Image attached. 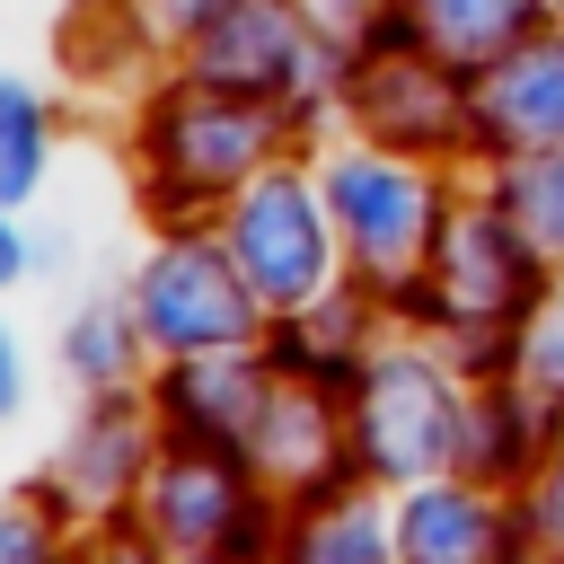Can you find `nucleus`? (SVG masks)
<instances>
[{
    "label": "nucleus",
    "instance_id": "f257e3e1",
    "mask_svg": "<svg viewBox=\"0 0 564 564\" xmlns=\"http://www.w3.org/2000/svg\"><path fill=\"white\" fill-rule=\"evenodd\" d=\"M238 238H247V273H256L264 300H308V291H317L326 256H317V220H308L300 185H264V194L247 203Z\"/></svg>",
    "mask_w": 564,
    "mask_h": 564
},
{
    "label": "nucleus",
    "instance_id": "f03ea898",
    "mask_svg": "<svg viewBox=\"0 0 564 564\" xmlns=\"http://www.w3.org/2000/svg\"><path fill=\"white\" fill-rule=\"evenodd\" d=\"M141 317L159 326V335H176V344H212V335H238V291H229V273L212 264V247H176V256H159L150 264V282H141Z\"/></svg>",
    "mask_w": 564,
    "mask_h": 564
},
{
    "label": "nucleus",
    "instance_id": "7ed1b4c3",
    "mask_svg": "<svg viewBox=\"0 0 564 564\" xmlns=\"http://www.w3.org/2000/svg\"><path fill=\"white\" fill-rule=\"evenodd\" d=\"M449 449V405L423 361H388L370 379V458L379 467H423Z\"/></svg>",
    "mask_w": 564,
    "mask_h": 564
},
{
    "label": "nucleus",
    "instance_id": "20e7f679",
    "mask_svg": "<svg viewBox=\"0 0 564 564\" xmlns=\"http://www.w3.org/2000/svg\"><path fill=\"white\" fill-rule=\"evenodd\" d=\"M335 212H344L352 247L379 256V264H397L405 247H423V185L397 176V167H370V159L335 167Z\"/></svg>",
    "mask_w": 564,
    "mask_h": 564
},
{
    "label": "nucleus",
    "instance_id": "39448f33",
    "mask_svg": "<svg viewBox=\"0 0 564 564\" xmlns=\"http://www.w3.org/2000/svg\"><path fill=\"white\" fill-rule=\"evenodd\" d=\"M405 555L414 564H485L494 555V511L467 494H414L405 502Z\"/></svg>",
    "mask_w": 564,
    "mask_h": 564
},
{
    "label": "nucleus",
    "instance_id": "423d86ee",
    "mask_svg": "<svg viewBox=\"0 0 564 564\" xmlns=\"http://www.w3.org/2000/svg\"><path fill=\"white\" fill-rule=\"evenodd\" d=\"M282 62H291V26H282V9H264V0L229 9V26L203 44V70H212L220 88H256V79H282Z\"/></svg>",
    "mask_w": 564,
    "mask_h": 564
},
{
    "label": "nucleus",
    "instance_id": "0eeeda50",
    "mask_svg": "<svg viewBox=\"0 0 564 564\" xmlns=\"http://www.w3.org/2000/svg\"><path fill=\"white\" fill-rule=\"evenodd\" d=\"M494 115H502L511 132H529V141H564V53L520 62V70L494 88Z\"/></svg>",
    "mask_w": 564,
    "mask_h": 564
},
{
    "label": "nucleus",
    "instance_id": "6e6552de",
    "mask_svg": "<svg viewBox=\"0 0 564 564\" xmlns=\"http://www.w3.org/2000/svg\"><path fill=\"white\" fill-rule=\"evenodd\" d=\"M26 185H35V106H26V88L0 79V203Z\"/></svg>",
    "mask_w": 564,
    "mask_h": 564
},
{
    "label": "nucleus",
    "instance_id": "1a4fd4ad",
    "mask_svg": "<svg viewBox=\"0 0 564 564\" xmlns=\"http://www.w3.org/2000/svg\"><path fill=\"white\" fill-rule=\"evenodd\" d=\"M62 352H70L88 379H115V370H123V308H88V317L62 335Z\"/></svg>",
    "mask_w": 564,
    "mask_h": 564
},
{
    "label": "nucleus",
    "instance_id": "9d476101",
    "mask_svg": "<svg viewBox=\"0 0 564 564\" xmlns=\"http://www.w3.org/2000/svg\"><path fill=\"white\" fill-rule=\"evenodd\" d=\"M300 564H379V529L344 511V520H326V529L300 546Z\"/></svg>",
    "mask_w": 564,
    "mask_h": 564
},
{
    "label": "nucleus",
    "instance_id": "9b49d317",
    "mask_svg": "<svg viewBox=\"0 0 564 564\" xmlns=\"http://www.w3.org/2000/svg\"><path fill=\"white\" fill-rule=\"evenodd\" d=\"M432 18H441V35L485 44V35H502V26L520 18V0H432Z\"/></svg>",
    "mask_w": 564,
    "mask_h": 564
},
{
    "label": "nucleus",
    "instance_id": "f8f14e48",
    "mask_svg": "<svg viewBox=\"0 0 564 564\" xmlns=\"http://www.w3.org/2000/svg\"><path fill=\"white\" fill-rule=\"evenodd\" d=\"M529 212H538L546 238H564V150H555L546 167H529Z\"/></svg>",
    "mask_w": 564,
    "mask_h": 564
},
{
    "label": "nucleus",
    "instance_id": "ddd939ff",
    "mask_svg": "<svg viewBox=\"0 0 564 564\" xmlns=\"http://www.w3.org/2000/svg\"><path fill=\"white\" fill-rule=\"evenodd\" d=\"M0 564H44V538H35V520H0Z\"/></svg>",
    "mask_w": 564,
    "mask_h": 564
},
{
    "label": "nucleus",
    "instance_id": "4468645a",
    "mask_svg": "<svg viewBox=\"0 0 564 564\" xmlns=\"http://www.w3.org/2000/svg\"><path fill=\"white\" fill-rule=\"evenodd\" d=\"M9 405H18V344L0 335V414H9Z\"/></svg>",
    "mask_w": 564,
    "mask_h": 564
},
{
    "label": "nucleus",
    "instance_id": "2eb2a0df",
    "mask_svg": "<svg viewBox=\"0 0 564 564\" xmlns=\"http://www.w3.org/2000/svg\"><path fill=\"white\" fill-rule=\"evenodd\" d=\"M18 273V238H9V220H0V282Z\"/></svg>",
    "mask_w": 564,
    "mask_h": 564
},
{
    "label": "nucleus",
    "instance_id": "dca6fc26",
    "mask_svg": "<svg viewBox=\"0 0 564 564\" xmlns=\"http://www.w3.org/2000/svg\"><path fill=\"white\" fill-rule=\"evenodd\" d=\"M115 564H141V555H115Z\"/></svg>",
    "mask_w": 564,
    "mask_h": 564
}]
</instances>
